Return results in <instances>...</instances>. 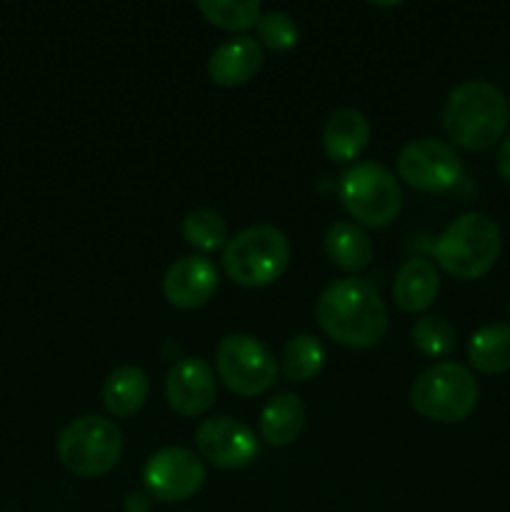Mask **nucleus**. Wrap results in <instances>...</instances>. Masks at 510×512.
<instances>
[{
    "label": "nucleus",
    "mask_w": 510,
    "mask_h": 512,
    "mask_svg": "<svg viewBox=\"0 0 510 512\" xmlns=\"http://www.w3.org/2000/svg\"><path fill=\"white\" fill-rule=\"evenodd\" d=\"M315 318L323 333L345 348H375L388 333V308L368 278L333 280L320 293Z\"/></svg>",
    "instance_id": "nucleus-1"
},
{
    "label": "nucleus",
    "mask_w": 510,
    "mask_h": 512,
    "mask_svg": "<svg viewBox=\"0 0 510 512\" xmlns=\"http://www.w3.org/2000/svg\"><path fill=\"white\" fill-rule=\"evenodd\" d=\"M510 120L508 98L488 80H465L448 95L443 108V128L458 148H493L503 140Z\"/></svg>",
    "instance_id": "nucleus-2"
},
{
    "label": "nucleus",
    "mask_w": 510,
    "mask_h": 512,
    "mask_svg": "<svg viewBox=\"0 0 510 512\" xmlns=\"http://www.w3.org/2000/svg\"><path fill=\"white\" fill-rule=\"evenodd\" d=\"M435 260L458 280H478L500 255V230L485 213H465L443 230L433 245Z\"/></svg>",
    "instance_id": "nucleus-3"
},
{
    "label": "nucleus",
    "mask_w": 510,
    "mask_h": 512,
    "mask_svg": "<svg viewBox=\"0 0 510 512\" xmlns=\"http://www.w3.org/2000/svg\"><path fill=\"white\" fill-rule=\"evenodd\" d=\"M290 243L273 225H253L235 235L223 253V268L243 288H265L288 270Z\"/></svg>",
    "instance_id": "nucleus-4"
},
{
    "label": "nucleus",
    "mask_w": 510,
    "mask_h": 512,
    "mask_svg": "<svg viewBox=\"0 0 510 512\" xmlns=\"http://www.w3.org/2000/svg\"><path fill=\"white\" fill-rule=\"evenodd\" d=\"M478 380L460 363H435L410 385L415 413L435 423H460L478 405Z\"/></svg>",
    "instance_id": "nucleus-5"
},
{
    "label": "nucleus",
    "mask_w": 510,
    "mask_h": 512,
    "mask_svg": "<svg viewBox=\"0 0 510 512\" xmlns=\"http://www.w3.org/2000/svg\"><path fill=\"white\" fill-rule=\"evenodd\" d=\"M123 433L103 415H83L60 430L58 458L78 478H100L120 463Z\"/></svg>",
    "instance_id": "nucleus-6"
},
{
    "label": "nucleus",
    "mask_w": 510,
    "mask_h": 512,
    "mask_svg": "<svg viewBox=\"0 0 510 512\" xmlns=\"http://www.w3.org/2000/svg\"><path fill=\"white\" fill-rule=\"evenodd\" d=\"M340 200L345 210L353 215L358 223L370 228H385L393 223L403 208V193L385 165L365 160L348 168L338 185Z\"/></svg>",
    "instance_id": "nucleus-7"
},
{
    "label": "nucleus",
    "mask_w": 510,
    "mask_h": 512,
    "mask_svg": "<svg viewBox=\"0 0 510 512\" xmlns=\"http://www.w3.org/2000/svg\"><path fill=\"white\" fill-rule=\"evenodd\" d=\"M215 370L233 393L243 398L268 393L278 380L273 353L258 338L245 333L225 335L215 348Z\"/></svg>",
    "instance_id": "nucleus-8"
},
{
    "label": "nucleus",
    "mask_w": 510,
    "mask_h": 512,
    "mask_svg": "<svg viewBox=\"0 0 510 512\" xmlns=\"http://www.w3.org/2000/svg\"><path fill=\"white\" fill-rule=\"evenodd\" d=\"M398 173L420 193H443L463 178V163L448 143L435 138L410 140L398 155Z\"/></svg>",
    "instance_id": "nucleus-9"
},
{
    "label": "nucleus",
    "mask_w": 510,
    "mask_h": 512,
    "mask_svg": "<svg viewBox=\"0 0 510 512\" xmlns=\"http://www.w3.org/2000/svg\"><path fill=\"white\" fill-rule=\"evenodd\" d=\"M143 480L150 498L163 500V503H183L203 488L205 465L193 450L173 445V448H163L150 455Z\"/></svg>",
    "instance_id": "nucleus-10"
},
{
    "label": "nucleus",
    "mask_w": 510,
    "mask_h": 512,
    "mask_svg": "<svg viewBox=\"0 0 510 512\" xmlns=\"http://www.w3.org/2000/svg\"><path fill=\"white\" fill-rule=\"evenodd\" d=\"M195 445L205 460L223 470L245 468L258 455V440L253 430L228 415L203 420L195 433Z\"/></svg>",
    "instance_id": "nucleus-11"
},
{
    "label": "nucleus",
    "mask_w": 510,
    "mask_h": 512,
    "mask_svg": "<svg viewBox=\"0 0 510 512\" xmlns=\"http://www.w3.org/2000/svg\"><path fill=\"white\" fill-rule=\"evenodd\" d=\"M218 395L215 373L203 358H183L170 368L165 380V398L170 410L183 418H195L210 410Z\"/></svg>",
    "instance_id": "nucleus-12"
},
{
    "label": "nucleus",
    "mask_w": 510,
    "mask_h": 512,
    "mask_svg": "<svg viewBox=\"0 0 510 512\" xmlns=\"http://www.w3.org/2000/svg\"><path fill=\"white\" fill-rule=\"evenodd\" d=\"M218 290V270L203 255L175 260L163 278V295L180 310H195L208 303Z\"/></svg>",
    "instance_id": "nucleus-13"
},
{
    "label": "nucleus",
    "mask_w": 510,
    "mask_h": 512,
    "mask_svg": "<svg viewBox=\"0 0 510 512\" xmlns=\"http://www.w3.org/2000/svg\"><path fill=\"white\" fill-rule=\"evenodd\" d=\"M263 48L255 38L240 35L220 43L208 60V75L215 85L235 88L243 85L263 68Z\"/></svg>",
    "instance_id": "nucleus-14"
},
{
    "label": "nucleus",
    "mask_w": 510,
    "mask_h": 512,
    "mask_svg": "<svg viewBox=\"0 0 510 512\" xmlns=\"http://www.w3.org/2000/svg\"><path fill=\"white\" fill-rule=\"evenodd\" d=\"M370 140V123L360 110L340 108L323 128V150L333 163H350L365 150Z\"/></svg>",
    "instance_id": "nucleus-15"
},
{
    "label": "nucleus",
    "mask_w": 510,
    "mask_h": 512,
    "mask_svg": "<svg viewBox=\"0 0 510 512\" xmlns=\"http://www.w3.org/2000/svg\"><path fill=\"white\" fill-rule=\"evenodd\" d=\"M438 290L440 280L435 273V265L430 260L413 258L400 265L398 275H395L393 298L395 305L405 313H420L433 303Z\"/></svg>",
    "instance_id": "nucleus-16"
},
{
    "label": "nucleus",
    "mask_w": 510,
    "mask_h": 512,
    "mask_svg": "<svg viewBox=\"0 0 510 512\" xmlns=\"http://www.w3.org/2000/svg\"><path fill=\"white\" fill-rule=\"evenodd\" d=\"M303 425L305 405L293 393L275 395L260 410V435H263L265 443L275 445V448H285V445L295 443L303 433Z\"/></svg>",
    "instance_id": "nucleus-17"
},
{
    "label": "nucleus",
    "mask_w": 510,
    "mask_h": 512,
    "mask_svg": "<svg viewBox=\"0 0 510 512\" xmlns=\"http://www.w3.org/2000/svg\"><path fill=\"white\" fill-rule=\"evenodd\" d=\"M150 395V380L135 365H123L105 378L103 405L115 418H130L145 405Z\"/></svg>",
    "instance_id": "nucleus-18"
},
{
    "label": "nucleus",
    "mask_w": 510,
    "mask_h": 512,
    "mask_svg": "<svg viewBox=\"0 0 510 512\" xmlns=\"http://www.w3.org/2000/svg\"><path fill=\"white\" fill-rule=\"evenodd\" d=\"M325 253L333 265L343 270H363L373 260V243L368 233L355 223H333L325 230Z\"/></svg>",
    "instance_id": "nucleus-19"
},
{
    "label": "nucleus",
    "mask_w": 510,
    "mask_h": 512,
    "mask_svg": "<svg viewBox=\"0 0 510 512\" xmlns=\"http://www.w3.org/2000/svg\"><path fill=\"white\" fill-rule=\"evenodd\" d=\"M468 360L478 373L500 375L510 370V325L493 323L473 333Z\"/></svg>",
    "instance_id": "nucleus-20"
},
{
    "label": "nucleus",
    "mask_w": 510,
    "mask_h": 512,
    "mask_svg": "<svg viewBox=\"0 0 510 512\" xmlns=\"http://www.w3.org/2000/svg\"><path fill=\"white\" fill-rule=\"evenodd\" d=\"M325 363V348L315 335H295L285 343L283 353H280V365H283L285 378L293 383H308L315 375L323 370Z\"/></svg>",
    "instance_id": "nucleus-21"
},
{
    "label": "nucleus",
    "mask_w": 510,
    "mask_h": 512,
    "mask_svg": "<svg viewBox=\"0 0 510 512\" xmlns=\"http://www.w3.org/2000/svg\"><path fill=\"white\" fill-rule=\"evenodd\" d=\"M198 10L205 15L210 25L220 30H248L255 28L263 15L258 0H243V3H233V0H200Z\"/></svg>",
    "instance_id": "nucleus-22"
},
{
    "label": "nucleus",
    "mask_w": 510,
    "mask_h": 512,
    "mask_svg": "<svg viewBox=\"0 0 510 512\" xmlns=\"http://www.w3.org/2000/svg\"><path fill=\"white\" fill-rule=\"evenodd\" d=\"M180 230H183L185 243L198 250H205V253L223 248L225 240H228V223L215 210H193V213L185 215Z\"/></svg>",
    "instance_id": "nucleus-23"
},
{
    "label": "nucleus",
    "mask_w": 510,
    "mask_h": 512,
    "mask_svg": "<svg viewBox=\"0 0 510 512\" xmlns=\"http://www.w3.org/2000/svg\"><path fill=\"white\" fill-rule=\"evenodd\" d=\"M413 345L425 355H433V358H443L450 350L455 348V328L440 315H428V318H420L413 325Z\"/></svg>",
    "instance_id": "nucleus-24"
},
{
    "label": "nucleus",
    "mask_w": 510,
    "mask_h": 512,
    "mask_svg": "<svg viewBox=\"0 0 510 512\" xmlns=\"http://www.w3.org/2000/svg\"><path fill=\"white\" fill-rule=\"evenodd\" d=\"M255 30H258L260 48L265 45V48L273 50V53H285V50H290L298 43L300 35L295 20L290 18L288 13H283V10H270V13L260 15Z\"/></svg>",
    "instance_id": "nucleus-25"
},
{
    "label": "nucleus",
    "mask_w": 510,
    "mask_h": 512,
    "mask_svg": "<svg viewBox=\"0 0 510 512\" xmlns=\"http://www.w3.org/2000/svg\"><path fill=\"white\" fill-rule=\"evenodd\" d=\"M150 508H153L150 493H130L123 503L125 512H150Z\"/></svg>",
    "instance_id": "nucleus-26"
},
{
    "label": "nucleus",
    "mask_w": 510,
    "mask_h": 512,
    "mask_svg": "<svg viewBox=\"0 0 510 512\" xmlns=\"http://www.w3.org/2000/svg\"><path fill=\"white\" fill-rule=\"evenodd\" d=\"M498 173L510 183V133L505 135V140L498 148Z\"/></svg>",
    "instance_id": "nucleus-27"
},
{
    "label": "nucleus",
    "mask_w": 510,
    "mask_h": 512,
    "mask_svg": "<svg viewBox=\"0 0 510 512\" xmlns=\"http://www.w3.org/2000/svg\"><path fill=\"white\" fill-rule=\"evenodd\" d=\"M508 310H510V305H508Z\"/></svg>",
    "instance_id": "nucleus-28"
}]
</instances>
